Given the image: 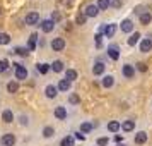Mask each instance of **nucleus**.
Instances as JSON below:
<instances>
[{
	"label": "nucleus",
	"instance_id": "nucleus-35",
	"mask_svg": "<svg viewBox=\"0 0 152 146\" xmlns=\"http://www.w3.org/2000/svg\"><path fill=\"white\" fill-rule=\"evenodd\" d=\"M9 65H10V64H9L7 59H0V74H2V72H5V70L9 69Z\"/></svg>",
	"mask_w": 152,
	"mask_h": 146
},
{
	"label": "nucleus",
	"instance_id": "nucleus-10",
	"mask_svg": "<svg viewBox=\"0 0 152 146\" xmlns=\"http://www.w3.org/2000/svg\"><path fill=\"white\" fill-rule=\"evenodd\" d=\"M152 50V36H147L140 42V52L142 53H149Z\"/></svg>",
	"mask_w": 152,
	"mask_h": 146
},
{
	"label": "nucleus",
	"instance_id": "nucleus-19",
	"mask_svg": "<svg viewBox=\"0 0 152 146\" xmlns=\"http://www.w3.org/2000/svg\"><path fill=\"white\" fill-rule=\"evenodd\" d=\"M108 55L113 60H118L120 59V48H118V45H110L108 47Z\"/></svg>",
	"mask_w": 152,
	"mask_h": 146
},
{
	"label": "nucleus",
	"instance_id": "nucleus-9",
	"mask_svg": "<svg viewBox=\"0 0 152 146\" xmlns=\"http://www.w3.org/2000/svg\"><path fill=\"white\" fill-rule=\"evenodd\" d=\"M99 10H101V9L97 7V4H89L87 7L84 9V14L87 16V17H96V16L99 14Z\"/></svg>",
	"mask_w": 152,
	"mask_h": 146
},
{
	"label": "nucleus",
	"instance_id": "nucleus-45",
	"mask_svg": "<svg viewBox=\"0 0 152 146\" xmlns=\"http://www.w3.org/2000/svg\"><path fill=\"white\" fill-rule=\"evenodd\" d=\"M63 5H72V0H60Z\"/></svg>",
	"mask_w": 152,
	"mask_h": 146
},
{
	"label": "nucleus",
	"instance_id": "nucleus-42",
	"mask_svg": "<svg viewBox=\"0 0 152 146\" xmlns=\"http://www.w3.org/2000/svg\"><path fill=\"white\" fill-rule=\"evenodd\" d=\"M50 19H51V21H53V22H55V24H56V22L60 21V14H58V12H53V14H51V17H50Z\"/></svg>",
	"mask_w": 152,
	"mask_h": 146
},
{
	"label": "nucleus",
	"instance_id": "nucleus-46",
	"mask_svg": "<svg viewBox=\"0 0 152 146\" xmlns=\"http://www.w3.org/2000/svg\"><path fill=\"white\" fill-rule=\"evenodd\" d=\"M116 146H126V145H123V143H121V145H120V143H118V145Z\"/></svg>",
	"mask_w": 152,
	"mask_h": 146
},
{
	"label": "nucleus",
	"instance_id": "nucleus-7",
	"mask_svg": "<svg viewBox=\"0 0 152 146\" xmlns=\"http://www.w3.org/2000/svg\"><path fill=\"white\" fill-rule=\"evenodd\" d=\"M115 33H116V24H115V22H110V24L103 26L104 38H113V36H115Z\"/></svg>",
	"mask_w": 152,
	"mask_h": 146
},
{
	"label": "nucleus",
	"instance_id": "nucleus-5",
	"mask_svg": "<svg viewBox=\"0 0 152 146\" xmlns=\"http://www.w3.org/2000/svg\"><path fill=\"white\" fill-rule=\"evenodd\" d=\"M38 22H39V14L38 12H29L24 17V24L26 26H36Z\"/></svg>",
	"mask_w": 152,
	"mask_h": 146
},
{
	"label": "nucleus",
	"instance_id": "nucleus-3",
	"mask_svg": "<svg viewBox=\"0 0 152 146\" xmlns=\"http://www.w3.org/2000/svg\"><path fill=\"white\" fill-rule=\"evenodd\" d=\"M65 40H63L62 36H58V38H53L51 40V43H50V47H51V50L53 52H62L63 48H65Z\"/></svg>",
	"mask_w": 152,
	"mask_h": 146
},
{
	"label": "nucleus",
	"instance_id": "nucleus-15",
	"mask_svg": "<svg viewBox=\"0 0 152 146\" xmlns=\"http://www.w3.org/2000/svg\"><path fill=\"white\" fill-rule=\"evenodd\" d=\"M104 70H106L104 62H96L92 65V74H94V76H104Z\"/></svg>",
	"mask_w": 152,
	"mask_h": 146
},
{
	"label": "nucleus",
	"instance_id": "nucleus-23",
	"mask_svg": "<svg viewBox=\"0 0 152 146\" xmlns=\"http://www.w3.org/2000/svg\"><path fill=\"white\" fill-rule=\"evenodd\" d=\"M92 129H94V124H92V122H89V120L80 122V125H79V131L82 132V134H87V132H91Z\"/></svg>",
	"mask_w": 152,
	"mask_h": 146
},
{
	"label": "nucleus",
	"instance_id": "nucleus-24",
	"mask_svg": "<svg viewBox=\"0 0 152 146\" xmlns=\"http://www.w3.org/2000/svg\"><path fill=\"white\" fill-rule=\"evenodd\" d=\"M36 43H38V33H33L28 40V50L29 52H34L36 50Z\"/></svg>",
	"mask_w": 152,
	"mask_h": 146
},
{
	"label": "nucleus",
	"instance_id": "nucleus-47",
	"mask_svg": "<svg viewBox=\"0 0 152 146\" xmlns=\"http://www.w3.org/2000/svg\"><path fill=\"white\" fill-rule=\"evenodd\" d=\"M0 16H2V9H0Z\"/></svg>",
	"mask_w": 152,
	"mask_h": 146
},
{
	"label": "nucleus",
	"instance_id": "nucleus-18",
	"mask_svg": "<svg viewBox=\"0 0 152 146\" xmlns=\"http://www.w3.org/2000/svg\"><path fill=\"white\" fill-rule=\"evenodd\" d=\"M55 127L53 125H45L43 127V131H41V134H43V138L45 139H50V138H55Z\"/></svg>",
	"mask_w": 152,
	"mask_h": 146
},
{
	"label": "nucleus",
	"instance_id": "nucleus-12",
	"mask_svg": "<svg viewBox=\"0 0 152 146\" xmlns=\"http://www.w3.org/2000/svg\"><path fill=\"white\" fill-rule=\"evenodd\" d=\"M2 120L5 122V124H12L15 120V115H14V112L10 110V108H5V110L2 112Z\"/></svg>",
	"mask_w": 152,
	"mask_h": 146
},
{
	"label": "nucleus",
	"instance_id": "nucleus-27",
	"mask_svg": "<svg viewBox=\"0 0 152 146\" xmlns=\"http://www.w3.org/2000/svg\"><path fill=\"white\" fill-rule=\"evenodd\" d=\"M7 91L10 93V95L17 93V91H19V83H17V81H9L7 83Z\"/></svg>",
	"mask_w": 152,
	"mask_h": 146
},
{
	"label": "nucleus",
	"instance_id": "nucleus-21",
	"mask_svg": "<svg viewBox=\"0 0 152 146\" xmlns=\"http://www.w3.org/2000/svg\"><path fill=\"white\" fill-rule=\"evenodd\" d=\"M138 42H140V33H138V31H133L130 35V38L126 40V45H128V47H135Z\"/></svg>",
	"mask_w": 152,
	"mask_h": 146
},
{
	"label": "nucleus",
	"instance_id": "nucleus-43",
	"mask_svg": "<svg viewBox=\"0 0 152 146\" xmlns=\"http://www.w3.org/2000/svg\"><path fill=\"white\" fill-rule=\"evenodd\" d=\"M75 139H79V141H84V139H86V136H84L82 132L79 131V132H75Z\"/></svg>",
	"mask_w": 152,
	"mask_h": 146
},
{
	"label": "nucleus",
	"instance_id": "nucleus-39",
	"mask_svg": "<svg viewBox=\"0 0 152 146\" xmlns=\"http://www.w3.org/2000/svg\"><path fill=\"white\" fill-rule=\"evenodd\" d=\"M144 9H145L144 5H138V7H135V9H133V12H135V14H138V17H140V16H142V14L145 12Z\"/></svg>",
	"mask_w": 152,
	"mask_h": 146
},
{
	"label": "nucleus",
	"instance_id": "nucleus-37",
	"mask_svg": "<svg viewBox=\"0 0 152 146\" xmlns=\"http://www.w3.org/2000/svg\"><path fill=\"white\" fill-rule=\"evenodd\" d=\"M94 38H96V47H97V48H101V47H103V38H104V35L97 33V35L94 36Z\"/></svg>",
	"mask_w": 152,
	"mask_h": 146
},
{
	"label": "nucleus",
	"instance_id": "nucleus-41",
	"mask_svg": "<svg viewBox=\"0 0 152 146\" xmlns=\"http://www.w3.org/2000/svg\"><path fill=\"white\" fill-rule=\"evenodd\" d=\"M135 67H137V69L140 70V72H145V70H147V65H145L144 62H138L137 65H135Z\"/></svg>",
	"mask_w": 152,
	"mask_h": 146
},
{
	"label": "nucleus",
	"instance_id": "nucleus-36",
	"mask_svg": "<svg viewBox=\"0 0 152 146\" xmlns=\"http://www.w3.org/2000/svg\"><path fill=\"white\" fill-rule=\"evenodd\" d=\"M10 43V36L7 33H0V45H9Z\"/></svg>",
	"mask_w": 152,
	"mask_h": 146
},
{
	"label": "nucleus",
	"instance_id": "nucleus-29",
	"mask_svg": "<svg viewBox=\"0 0 152 146\" xmlns=\"http://www.w3.org/2000/svg\"><path fill=\"white\" fill-rule=\"evenodd\" d=\"M120 129H121V124L118 120H111L110 124H108V131L110 132H118Z\"/></svg>",
	"mask_w": 152,
	"mask_h": 146
},
{
	"label": "nucleus",
	"instance_id": "nucleus-14",
	"mask_svg": "<svg viewBox=\"0 0 152 146\" xmlns=\"http://www.w3.org/2000/svg\"><path fill=\"white\" fill-rule=\"evenodd\" d=\"M53 115H55L58 120H65V119H67V108H65L63 105H58L55 108V112H53Z\"/></svg>",
	"mask_w": 152,
	"mask_h": 146
},
{
	"label": "nucleus",
	"instance_id": "nucleus-20",
	"mask_svg": "<svg viewBox=\"0 0 152 146\" xmlns=\"http://www.w3.org/2000/svg\"><path fill=\"white\" fill-rule=\"evenodd\" d=\"M138 19H140V24H142V26H149V24L152 22V12L151 10H145Z\"/></svg>",
	"mask_w": 152,
	"mask_h": 146
},
{
	"label": "nucleus",
	"instance_id": "nucleus-38",
	"mask_svg": "<svg viewBox=\"0 0 152 146\" xmlns=\"http://www.w3.org/2000/svg\"><path fill=\"white\" fill-rule=\"evenodd\" d=\"M15 52H17L19 55H22V57H28V55H29V50H28V47H26V48H22V47H19V48H15Z\"/></svg>",
	"mask_w": 152,
	"mask_h": 146
},
{
	"label": "nucleus",
	"instance_id": "nucleus-25",
	"mask_svg": "<svg viewBox=\"0 0 152 146\" xmlns=\"http://www.w3.org/2000/svg\"><path fill=\"white\" fill-rule=\"evenodd\" d=\"M50 65H51V70H53V72H63V70H65L62 60H53Z\"/></svg>",
	"mask_w": 152,
	"mask_h": 146
},
{
	"label": "nucleus",
	"instance_id": "nucleus-34",
	"mask_svg": "<svg viewBox=\"0 0 152 146\" xmlns=\"http://www.w3.org/2000/svg\"><path fill=\"white\" fill-rule=\"evenodd\" d=\"M97 146H108L110 145V138L108 136H101V138H97Z\"/></svg>",
	"mask_w": 152,
	"mask_h": 146
},
{
	"label": "nucleus",
	"instance_id": "nucleus-22",
	"mask_svg": "<svg viewBox=\"0 0 152 146\" xmlns=\"http://www.w3.org/2000/svg\"><path fill=\"white\" fill-rule=\"evenodd\" d=\"M56 86H58V90H60V91L67 93V91H70V88H72V83H70V81H67V79L63 77V79H60V81H58V84H56Z\"/></svg>",
	"mask_w": 152,
	"mask_h": 146
},
{
	"label": "nucleus",
	"instance_id": "nucleus-40",
	"mask_svg": "<svg viewBox=\"0 0 152 146\" xmlns=\"http://www.w3.org/2000/svg\"><path fill=\"white\" fill-rule=\"evenodd\" d=\"M19 120H21V125H29V117L28 115H21Z\"/></svg>",
	"mask_w": 152,
	"mask_h": 146
},
{
	"label": "nucleus",
	"instance_id": "nucleus-11",
	"mask_svg": "<svg viewBox=\"0 0 152 146\" xmlns=\"http://www.w3.org/2000/svg\"><path fill=\"white\" fill-rule=\"evenodd\" d=\"M39 26H41L43 33H51V31L55 29V22L51 21V19H45V21L39 22Z\"/></svg>",
	"mask_w": 152,
	"mask_h": 146
},
{
	"label": "nucleus",
	"instance_id": "nucleus-8",
	"mask_svg": "<svg viewBox=\"0 0 152 146\" xmlns=\"http://www.w3.org/2000/svg\"><path fill=\"white\" fill-rule=\"evenodd\" d=\"M147 139H149V134H147V132L138 131V132H135V136H133V143H135V145H145Z\"/></svg>",
	"mask_w": 152,
	"mask_h": 146
},
{
	"label": "nucleus",
	"instance_id": "nucleus-44",
	"mask_svg": "<svg viewBox=\"0 0 152 146\" xmlns=\"http://www.w3.org/2000/svg\"><path fill=\"white\" fill-rule=\"evenodd\" d=\"M113 5H115V7H121V5H123V2H121V0H115V4H113Z\"/></svg>",
	"mask_w": 152,
	"mask_h": 146
},
{
	"label": "nucleus",
	"instance_id": "nucleus-4",
	"mask_svg": "<svg viewBox=\"0 0 152 146\" xmlns=\"http://www.w3.org/2000/svg\"><path fill=\"white\" fill-rule=\"evenodd\" d=\"M58 86H55V84H46L45 86V96L50 98V100H53V98L58 96Z\"/></svg>",
	"mask_w": 152,
	"mask_h": 146
},
{
	"label": "nucleus",
	"instance_id": "nucleus-31",
	"mask_svg": "<svg viewBox=\"0 0 152 146\" xmlns=\"http://www.w3.org/2000/svg\"><path fill=\"white\" fill-rule=\"evenodd\" d=\"M86 21H87V16L84 14V12L77 14V17H75V24H79V26H84V24H86Z\"/></svg>",
	"mask_w": 152,
	"mask_h": 146
},
{
	"label": "nucleus",
	"instance_id": "nucleus-1",
	"mask_svg": "<svg viewBox=\"0 0 152 146\" xmlns=\"http://www.w3.org/2000/svg\"><path fill=\"white\" fill-rule=\"evenodd\" d=\"M12 65H14V69H15V79H17V81H24V79H28L29 72H28V69H26L22 64H12Z\"/></svg>",
	"mask_w": 152,
	"mask_h": 146
},
{
	"label": "nucleus",
	"instance_id": "nucleus-33",
	"mask_svg": "<svg viewBox=\"0 0 152 146\" xmlns=\"http://www.w3.org/2000/svg\"><path fill=\"white\" fill-rule=\"evenodd\" d=\"M69 102L72 105H79V103H80V96H79L77 93H70V95H69Z\"/></svg>",
	"mask_w": 152,
	"mask_h": 146
},
{
	"label": "nucleus",
	"instance_id": "nucleus-2",
	"mask_svg": "<svg viewBox=\"0 0 152 146\" xmlns=\"http://www.w3.org/2000/svg\"><path fill=\"white\" fill-rule=\"evenodd\" d=\"M0 143H2V146H14L17 143V138H15V134H12V132H5V134H2Z\"/></svg>",
	"mask_w": 152,
	"mask_h": 146
},
{
	"label": "nucleus",
	"instance_id": "nucleus-17",
	"mask_svg": "<svg viewBox=\"0 0 152 146\" xmlns=\"http://www.w3.org/2000/svg\"><path fill=\"white\" fill-rule=\"evenodd\" d=\"M121 129L125 132H132L135 129V119H126V120H123L121 122Z\"/></svg>",
	"mask_w": 152,
	"mask_h": 146
},
{
	"label": "nucleus",
	"instance_id": "nucleus-32",
	"mask_svg": "<svg viewBox=\"0 0 152 146\" xmlns=\"http://www.w3.org/2000/svg\"><path fill=\"white\" fill-rule=\"evenodd\" d=\"M97 7L101 10H106L108 7H111V0H97Z\"/></svg>",
	"mask_w": 152,
	"mask_h": 146
},
{
	"label": "nucleus",
	"instance_id": "nucleus-28",
	"mask_svg": "<svg viewBox=\"0 0 152 146\" xmlns=\"http://www.w3.org/2000/svg\"><path fill=\"white\" fill-rule=\"evenodd\" d=\"M50 69H51V65H50V64H45V62L36 64V70H38L39 74H46V72H48Z\"/></svg>",
	"mask_w": 152,
	"mask_h": 146
},
{
	"label": "nucleus",
	"instance_id": "nucleus-26",
	"mask_svg": "<svg viewBox=\"0 0 152 146\" xmlns=\"http://www.w3.org/2000/svg\"><path fill=\"white\" fill-rule=\"evenodd\" d=\"M65 79L70 81V83H74V81L77 79V70L75 69H67L65 70Z\"/></svg>",
	"mask_w": 152,
	"mask_h": 146
},
{
	"label": "nucleus",
	"instance_id": "nucleus-30",
	"mask_svg": "<svg viewBox=\"0 0 152 146\" xmlns=\"http://www.w3.org/2000/svg\"><path fill=\"white\" fill-rule=\"evenodd\" d=\"M74 143H75V139H74V136H65V138L60 141V146H74Z\"/></svg>",
	"mask_w": 152,
	"mask_h": 146
},
{
	"label": "nucleus",
	"instance_id": "nucleus-6",
	"mask_svg": "<svg viewBox=\"0 0 152 146\" xmlns=\"http://www.w3.org/2000/svg\"><path fill=\"white\" fill-rule=\"evenodd\" d=\"M120 28H121V33H133V29H135V24L132 19H123L121 24H120Z\"/></svg>",
	"mask_w": 152,
	"mask_h": 146
},
{
	"label": "nucleus",
	"instance_id": "nucleus-16",
	"mask_svg": "<svg viewBox=\"0 0 152 146\" xmlns=\"http://www.w3.org/2000/svg\"><path fill=\"white\" fill-rule=\"evenodd\" d=\"M101 84H103V88L110 90V88H113V84H115V77L111 76V74H104L103 79H101Z\"/></svg>",
	"mask_w": 152,
	"mask_h": 146
},
{
	"label": "nucleus",
	"instance_id": "nucleus-13",
	"mask_svg": "<svg viewBox=\"0 0 152 146\" xmlns=\"http://www.w3.org/2000/svg\"><path fill=\"white\" fill-rule=\"evenodd\" d=\"M121 72H123V76L126 79H130V77L135 76V65H132V64H125L123 67H121Z\"/></svg>",
	"mask_w": 152,
	"mask_h": 146
}]
</instances>
